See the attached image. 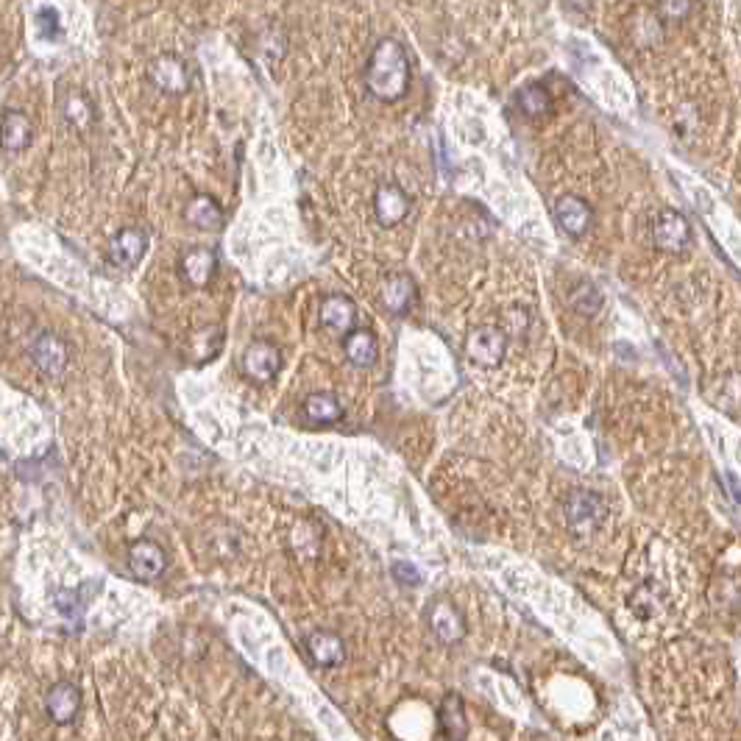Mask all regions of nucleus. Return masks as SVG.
Returning a JSON list of instances; mask_svg holds the SVG:
<instances>
[{"label": "nucleus", "mask_w": 741, "mask_h": 741, "mask_svg": "<svg viewBox=\"0 0 741 741\" xmlns=\"http://www.w3.org/2000/svg\"><path fill=\"white\" fill-rule=\"evenodd\" d=\"M413 67L399 39L382 37L365 65V90L382 104H396L410 92Z\"/></svg>", "instance_id": "f257e3e1"}, {"label": "nucleus", "mask_w": 741, "mask_h": 741, "mask_svg": "<svg viewBox=\"0 0 741 741\" xmlns=\"http://www.w3.org/2000/svg\"><path fill=\"white\" fill-rule=\"evenodd\" d=\"M566 527L574 538H591L602 530V524L608 519V507L602 502V496L594 491H574L566 499Z\"/></svg>", "instance_id": "f03ea898"}, {"label": "nucleus", "mask_w": 741, "mask_h": 741, "mask_svg": "<svg viewBox=\"0 0 741 741\" xmlns=\"http://www.w3.org/2000/svg\"><path fill=\"white\" fill-rule=\"evenodd\" d=\"M282 351L271 340H251L240 354V374L254 385H271L282 374Z\"/></svg>", "instance_id": "7ed1b4c3"}, {"label": "nucleus", "mask_w": 741, "mask_h": 741, "mask_svg": "<svg viewBox=\"0 0 741 741\" xmlns=\"http://www.w3.org/2000/svg\"><path fill=\"white\" fill-rule=\"evenodd\" d=\"M466 354L468 360L480 368H496V365L505 363L507 354V335L505 329H499L494 324L474 326L466 338Z\"/></svg>", "instance_id": "20e7f679"}, {"label": "nucleus", "mask_w": 741, "mask_h": 741, "mask_svg": "<svg viewBox=\"0 0 741 741\" xmlns=\"http://www.w3.org/2000/svg\"><path fill=\"white\" fill-rule=\"evenodd\" d=\"M28 357L45 377H62L67 363H70V349H67V343L59 335L37 332L28 343Z\"/></svg>", "instance_id": "39448f33"}, {"label": "nucleus", "mask_w": 741, "mask_h": 741, "mask_svg": "<svg viewBox=\"0 0 741 741\" xmlns=\"http://www.w3.org/2000/svg\"><path fill=\"white\" fill-rule=\"evenodd\" d=\"M652 240L661 251L683 254L691 246V223L677 209H661L655 223H652Z\"/></svg>", "instance_id": "423d86ee"}, {"label": "nucleus", "mask_w": 741, "mask_h": 741, "mask_svg": "<svg viewBox=\"0 0 741 741\" xmlns=\"http://www.w3.org/2000/svg\"><path fill=\"white\" fill-rule=\"evenodd\" d=\"M148 78L154 81L156 90L165 92V95H184L193 84L190 67L176 53H159L148 67Z\"/></svg>", "instance_id": "0eeeda50"}, {"label": "nucleus", "mask_w": 741, "mask_h": 741, "mask_svg": "<svg viewBox=\"0 0 741 741\" xmlns=\"http://www.w3.org/2000/svg\"><path fill=\"white\" fill-rule=\"evenodd\" d=\"M168 552L151 538H140L129 546V572L140 583H154L168 572Z\"/></svg>", "instance_id": "6e6552de"}, {"label": "nucleus", "mask_w": 741, "mask_h": 741, "mask_svg": "<svg viewBox=\"0 0 741 741\" xmlns=\"http://www.w3.org/2000/svg\"><path fill=\"white\" fill-rule=\"evenodd\" d=\"M148 246H151V237L143 229H137V226H126V229H120L115 232V237L109 240V262L120 268V271H131V268H137L143 257L148 254Z\"/></svg>", "instance_id": "1a4fd4ad"}, {"label": "nucleus", "mask_w": 741, "mask_h": 741, "mask_svg": "<svg viewBox=\"0 0 741 741\" xmlns=\"http://www.w3.org/2000/svg\"><path fill=\"white\" fill-rule=\"evenodd\" d=\"M81 689H78L76 683H70V680H59V683H53L48 694H45V714L51 719L53 725H59V728H67V725H73L76 722V716L81 714Z\"/></svg>", "instance_id": "9d476101"}, {"label": "nucleus", "mask_w": 741, "mask_h": 741, "mask_svg": "<svg viewBox=\"0 0 741 741\" xmlns=\"http://www.w3.org/2000/svg\"><path fill=\"white\" fill-rule=\"evenodd\" d=\"M555 221H558L563 232L577 240V237H585V234L591 232V226H594V209L580 195L566 193L555 201Z\"/></svg>", "instance_id": "9b49d317"}, {"label": "nucleus", "mask_w": 741, "mask_h": 741, "mask_svg": "<svg viewBox=\"0 0 741 741\" xmlns=\"http://www.w3.org/2000/svg\"><path fill=\"white\" fill-rule=\"evenodd\" d=\"M429 619V630L435 633V638L446 644V647H452V644H460L468 633V624L466 616L457 611L452 602H446V599H438V602H432V608L427 613Z\"/></svg>", "instance_id": "f8f14e48"}, {"label": "nucleus", "mask_w": 741, "mask_h": 741, "mask_svg": "<svg viewBox=\"0 0 741 741\" xmlns=\"http://www.w3.org/2000/svg\"><path fill=\"white\" fill-rule=\"evenodd\" d=\"M410 215V195L404 193L399 184H379L374 193V218L382 229L399 226Z\"/></svg>", "instance_id": "ddd939ff"}, {"label": "nucleus", "mask_w": 741, "mask_h": 741, "mask_svg": "<svg viewBox=\"0 0 741 741\" xmlns=\"http://www.w3.org/2000/svg\"><path fill=\"white\" fill-rule=\"evenodd\" d=\"M34 143V123L20 109H3L0 115V148L9 154H20Z\"/></svg>", "instance_id": "4468645a"}, {"label": "nucleus", "mask_w": 741, "mask_h": 741, "mask_svg": "<svg viewBox=\"0 0 741 741\" xmlns=\"http://www.w3.org/2000/svg\"><path fill=\"white\" fill-rule=\"evenodd\" d=\"M307 647V655L315 666L321 669H335L340 663L346 661V641L338 636V633H329V630H315L307 636L304 641Z\"/></svg>", "instance_id": "2eb2a0df"}, {"label": "nucleus", "mask_w": 741, "mask_h": 741, "mask_svg": "<svg viewBox=\"0 0 741 741\" xmlns=\"http://www.w3.org/2000/svg\"><path fill=\"white\" fill-rule=\"evenodd\" d=\"M184 223L190 229L198 232H218L223 226V207L218 204V198H212L209 193L193 195L187 204H184Z\"/></svg>", "instance_id": "dca6fc26"}, {"label": "nucleus", "mask_w": 741, "mask_h": 741, "mask_svg": "<svg viewBox=\"0 0 741 741\" xmlns=\"http://www.w3.org/2000/svg\"><path fill=\"white\" fill-rule=\"evenodd\" d=\"M179 271L190 287H207L218 271V254L212 248H190L182 254Z\"/></svg>", "instance_id": "f3484780"}, {"label": "nucleus", "mask_w": 741, "mask_h": 741, "mask_svg": "<svg viewBox=\"0 0 741 741\" xmlns=\"http://www.w3.org/2000/svg\"><path fill=\"white\" fill-rule=\"evenodd\" d=\"M321 326L332 335H346L357 326V304L346 296H326L318 310Z\"/></svg>", "instance_id": "a211bd4d"}, {"label": "nucleus", "mask_w": 741, "mask_h": 741, "mask_svg": "<svg viewBox=\"0 0 741 741\" xmlns=\"http://www.w3.org/2000/svg\"><path fill=\"white\" fill-rule=\"evenodd\" d=\"M382 307L393 315H404V312L413 310V304L418 299V287L416 282L407 276V273H393L382 282Z\"/></svg>", "instance_id": "6ab92c4d"}, {"label": "nucleus", "mask_w": 741, "mask_h": 741, "mask_svg": "<svg viewBox=\"0 0 741 741\" xmlns=\"http://www.w3.org/2000/svg\"><path fill=\"white\" fill-rule=\"evenodd\" d=\"M343 354L357 368H371L379 360V340L371 329H351L343 335Z\"/></svg>", "instance_id": "aec40b11"}, {"label": "nucleus", "mask_w": 741, "mask_h": 741, "mask_svg": "<svg viewBox=\"0 0 741 741\" xmlns=\"http://www.w3.org/2000/svg\"><path fill=\"white\" fill-rule=\"evenodd\" d=\"M301 413L310 421L312 427H329V424H338L343 418V404L338 402L335 393H326V390H318V393H310L304 404H301Z\"/></svg>", "instance_id": "412c9836"}, {"label": "nucleus", "mask_w": 741, "mask_h": 741, "mask_svg": "<svg viewBox=\"0 0 741 741\" xmlns=\"http://www.w3.org/2000/svg\"><path fill=\"white\" fill-rule=\"evenodd\" d=\"M438 725H441V736L449 741H460L468 736L466 722V705L457 694H446L438 708Z\"/></svg>", "instance_id": "4be33fe9"}, {"label": "nucleus", "mask_w": 741, "mask_h": 741, "mask_svg": "<svg viewBox=\"0 0 741 741\" xmlns=\"http://www.w3.org/2000/svg\"><path fill=\"white\" fill-rule=\"evenodd\" d=\"M62 117L76 131H90L95 126V120H98V112H95V104H92L87 92L67 90L65 101H62Z\"/></svg>", "instance_id": "5701e85b"}, {"label": "nucleus", "mask_w": 741, "mask_h": 741, "mask_svg": "<svg viewBox=\"0 0 741 741\" xmlns=\"http://www.w3.org/2000/svg\"><path fill=\"white\" fill-rule=\"evenodd\" d=\"M516 104H519V112L527 120H541L552 112V92L546 90V84L541 81H535V84H527V87H521L519 95H516Z\"/></svg>", "instance_id": "b1692460"}, {"label": "nucleus", "mask_w": 741, "mask_h": 741, "mask_svg": "<svg viewBox=\"0 0 741 741\" xmlns=\"http://www.w3.org/2000/svg\"><path fill=\"white\" fill-rule=\"evenodd\" d=\"M569 304L580 318H594L602 310V290L594 282H580L569 293Z\"/></svg>", "instance_id": "393cba45"}, {"label": "nucleus", "mask_w": 741, "mask_h": 741, "mask_svg": "<svg viewBox=\"0 0 741 741\" xmlns=\"http://www.w3.org/2000/svg\"><path fill=\"white\" fill-rule=\"evenodd\" d=\"M716 402L722 404L728 413L741 410V374H728V377L719 379V393H716Z\"/></svg>", "instance_id": "a878e982"}, {"label": "nucleus", "mask_w": 741, "mask_h": 741, "mask_svg": "<svg viewBox=\"0 0 741 741\" xmlns=\"http://www.w3.org/2000/svg\"><path fill=\"white\" fill-rule=\"evenodd\" d=\"M39 31H42V37H48V39H56L59 34H62L56 9H42V12H39Z\"/></svg>", "instance_id": "bb28decb"}, {"label": "nucleus", "mask_w": 741, "mask_h": 741, "mask_svg": "<svg viewBox=\"0 0 741 741\" xmlns=\"http://www.w3.org/2000/svg\"><path fill=\"white\" fill-rule=\"evenodd\" d=\"M393 577H396L402 585L421 583V572H418L413 563H404V560H396V563H393Z\"/></svg>", "instance_id": "cd10ccee"}]
</instances>
